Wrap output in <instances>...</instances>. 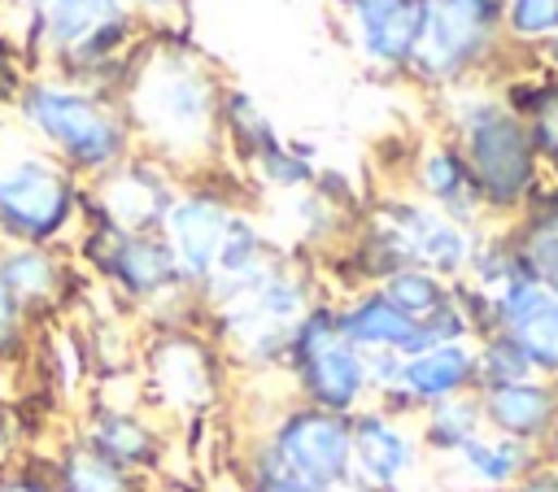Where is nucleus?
Here are the masks:
<instances>
[{
  "instance_id": "obj_1",
  "label": "nucleus",
  "mask_w": 558,
  "mask_h": 492,
  "mask_svg": "<svg viewBox=\"0 0 558 492\" xmlns=\"http://www.w3.org/2000/svg\"><path fill=\"white\" fill-rule=\"evenodd\" d=\"M253 483H305L318 492H344L353 483L349 418L314 409V405L288 409L270 427V435L253 462Z\"/></svg>"
},
{
  "instance_id": "obj_2",
  "label": "nucleus",
  "mask_w": 558,
  "mask_h": 492,
  "mask_svg": "<svg viewBox=\"0 0 558 492\" xmlns=\"http://www.w3.org/2000/svg\"><path fill=\"white\" fill-rule=\"evenodd\" d=\"M283 361L292 366L301 405L353 418L357 405L371 396L362 353L340 335L336 309H327V305H310V313L296 322V331L288 340Z\"/></svg>"
},
{
  "instance_id": "obj_3",
  "label": "nucleus",
  "mask_w": 558,
  "mask_h": 492,
  "mask_svg": "<svg viewBox=\"0 0 558 492\" xmlns=\"http://www.w3.org/2000/svg\"><path fill=\"white\" fill-rule=\"evenodd\" d=\"M70 213L74 187L52 161L22 157L13 165H0V235L9 244L44 248L70 226Z\"/></svg>"
},
{
  "instance_id": "obj_4",
  "label": "nucleus",
  "mask_w": 558,
  "mask_h": 492,
  "mask_svg": "<svg viewBox=\"0 0 558 492\" xmlns=\"http://www.w3.org/2000/svg\"><path fill=\"white\" fill-rule=\"evenodd\" d=\"M92 266L126 296L135 300H148V296H166L174 287H183V274L174 266V253L161 235H126V231H113L105 222L92 226V235L83 239Z\"/></svg>"
},
{
  "instance_id": "obj_5",
  "label": "nucleus",
  "mask_w": 558,
  "mask_h": 492,
  "mask_svg": "<svg viewBox=\"0 0 558 492\" xmlns=\"http://www.w3.org/2000/svg\"><path fill=\"white\" fill-rule=\"evenodd\" d=\"M493 309L497 331H506L523 348L532 374L558 383V296L545 292L527 270H514L493 292Z\"/></svg>"
},
{
  "instance_id": "obj_6",
  "label": "nucleus",
  "mask_w": 558,
  "mask_h": 492,
  "mask_svg": "<svg viewBox=\"0 0 558 492\" xmlns=\"http://www.w3.org/2000/svg\"><path fill=\"white\" fill-rule=\"evenodd\" d=\"M388 405V414H410V409H432L440 401H453V396H475V348L466 340L458 344H432L414 357L401 361L397 370V383L379 392Z\"/></svg>"
},
{
  "instance_id": "obj_7",
  "label": "nucleus",
  "mask_w": 558,
  "mask_h": 492,
  "mask_svg": "<svg viewBox=\"0 0 558 492\" xmlns=\"http://www.w3.org/2000/svg\"><path fill=\"white\" fill-rule=\"evenodd\" d=\"M462 161L484 205H514L532 192V144L506 118L480 122L471 131V148Z\"/></svg>"
},
{
  "instance_id": "obj_8",
  "label": "nucleus",
  "mask_w": 558,
  "mask_h": 492,
  "mask_svg": "<svg viewBox=\"0 0 558 492\" xmlns=\"http://www.w3.org/2000/svg\"><path fill=\"white\" fill-rule=\"evenodd\" d=\"M349 431H353V479L375 492H401L423 448L414 431L388 409H357L349 418Z\"/></svg>"
},
{
  "instance_id": "obj_9",
  "label": "nucleus",
  "mask_w": 558,
  "mask_h": 492,
  "mask_svg": "<svg viewBox=\"0 0 558 492\" xmlns=\"http://www.w3.org/2000/svg\"><path fill=\"white\" fill-rule=\"evenodd\" d=\"M35 126L78 165H109L122 152V131L92 104L74 100V96H52L39 91L31 104Z\"/></svg>"
},
{
  "instance_id": "obj_10",
  "label": "nucleus",
  "mask_w": 558,
  "mask_h": 492,
  "mask_svg": "<svg viewBox=\"0 0 558 492\" xmlns=\"http://www.w3.org/2000/svg\"><path fill=\"white\" fill-rule=\"evenodd\" d=\"M231 218L235 213L222 200H214V196H174V205L166 213V226H161V239L170 244L174 266H179L187 287L192 283L205 287Z\"/></svg>"
},
{
  "instance_id": "obj_11",
  "label": "nucleus",
  "mask_w": 558,
  "mask_h": 492,
  "mask_svg": "<svg viewBox=\"0 0 558 492\" xmlns=\"http://www.w3.org/2000/svg\"><path fill=\"white\" fill-rule=\"evenodd\" d=\"M480 401V418L493 435L519 440V444H545V435L558 422V383L554 379H519V383H501V388H484L475 392Z\"/></svg>"
},
{
  "instance_id": "obj_12",
  "label": "nucleus",
  "mask_w": 558,
  "mask_h": 492,
  "mask_svg": "<svg viewBox=\"0 0 558 492\" xmlns=\"http://www.w3.org/2000/svg\"><path fill=\"white\" fill-rule=\"evenodd\" d=\"M336 327L340 335L357 348V353H397V357H414L427 348L423 340V327L401 313L379 287H366L357 292L349 305L336 309Z\"/></svg>"
},
{
  "instance_id": "obj_13",
  "label": "nucleus",
  "mask_w": 558,
  "mask_h": 492,
  "mask_svg": "<svg viewBox=\"0 0 558 492\" xmlns=\"http://www.w3.org/2000/svg\"><path fill=\"white\" fill-rule=\"evenodd\" d=\"M83 448H92L96 457H105L109 466L126 470V475H140V470H153L161 462V440L157 431L126 414V409H96L87 422H83Z\"/></svg>"
},
{
  "instance_id": "obj_14",
  "label": "nucleus",
  "mask_w": 558,
  "mask_h": 492,
  "mask_svg": "<svg viewBox=\"0 0 558 492\" xmlns=\"http://www.w3.org/2000/svg\"><path fill=\"white\" fill-rule=\"evenodd\" d=\"M148 366H153V392L161 405L196 409L214 396L209 357L201 344H192V335H161Z\"/></svg>"
},
{
  "instance_id": "obj_15",
  "label": "nucleus",
  "mask_w": 558,
  "mask_h": 492,
  "mask_svg": "<svg viewBox=\"0 0 558 492\" xmlns=\"http://www.w3.org/2000/svg\"><path fill=\"white\" fill-rule=\"evenodd\" d=\"M541 462V453L532 444H519V440H506V435H493V431H480L471 444H462L458 453V466L462 475L484 488V492H506L510 483H519L532 466Z\"/></svg>"
},
{
  "instance_id": "obj_16",
  "label": "nucleus",
  "mask_w": 558,
  "mask_h": 492,
  "mask_svg": "<svg viewBox=\"0 0 558 492\" xmlns=\"http://www.w3.org/2000/svg\"><path fill=\"white\" fill-rule=\"evenodd\" d=\"M484 13H488L484 0H432L427 13H423V22H427V57L436 65L458 61L475 44V35L484 26Z\"/></svg>"
},
{
  "instance_id": "obj_17",
  "label": "nucleus",
  "mask_w": 558,
  "mask_h": 492,
  "mask_svg": "<svg viewBox=\"0 0 558 492\" xmlns=\"http://www.w3.org/2000/svg\"><path fill=\"white\" fill-rule=\"evenodd\" d=\"M0 279L9 283V292L22 300V309L31 313L35 305H48L61 287V266L48 248L35 244H4L0 248Z\"/></svg>"
},
{
  "instance_id": "obj_18",
  "label": "nucleus",
  "mask_w": 558,
  "mask_h": 492,
  "mask_svg": "<svg viewBox=\"0 0 558 492\" xmlns=\"http://www.w3.org/2000/svg\"><path fill=\"white\" fill-rule=\"evenodd\" d=\"M480 431H484L480 401L475 396H453V401H440L423 414V440L418 444L436 457H458L462 444H471Z\"/></svg>"
},
{
  "instance_id": "obj_19",
  "label": "nucleus",
  "mask_w": 558,
  "mask_h": 492,
  "mask_svg": "<svg viewBox=\"0 0 558 492\" xmlns=\"http://www.w3.org/2000/svg\"><path fill=\"white\" fill-rule=\"evenodd\" d=\"M52 483L61 492H144V483L118 466H109L105 457H96L83 444H70L57 462H52Z\"/></svg>"
},
{
  "instance_id": "obj_20",
  "label": "nucleus",
  "mask_w": 558,
  "mask_h": 492,
  "mask_svg": "<svg viewBox=\"0 0 558 492\" xmlns=\"http://www.w3.org/2000/svg\"><path fill=\"white\" fill-rule=\"evenodd\" d=\"M362 26L379 52H405L423 26V13L418 0H362Z\"/></svg>"
},
{
  "instance_id": "obj_21",
  "label": "nucleus",
  "mask_w": 558,
  "mask_h": 492,
  "mask_svg": "<svg viewBox=\"0 0 558 492\" xmlns=\"http://www.w3.org/2000/svg\"><path fill=\"white\" fill-rule=\"evenodd\" d=\"M379 292H384L401 313H410L414 322L432 318V313L449 300V283H445L440 274H432V270H418V266L392 270V274L379 283Z\"/></svg>"
},
{
  "instance_id": "obj_22",
  "label": "nucleus",
  "mask_w": 558,
  "mask_h": 492,
  "mask_svg": "<svg viewBox=\"0 0 558 492\" xmlns=\"http://www.w3.org/2000/svg\"><path fill=\"white\" fill-rule=\"evenodd\" d=\"M519 379H532V366H527L523 348L506 331L484 335L475 344V392L501 388V383H519Z\"/></svg>"
},
{
  "instance_id": "obj_23",
  "label": "nucleus",
  "mask_w": 558,
  "mask_h": 492,
  "mask_svg": "<svg viewBox=\"0 0 558 492\" xmlns=\"http://www.w3.org/2000/svg\"><path fill=\"white\" fill-rule=\"evenodd\" d=\"M514 248H519L523 270H527L545 292L558 296V209H554V213H536L532 231H527L523 244H514Z\"/></svg>"
},
{
  "instance_id": "obj_24",
  "label": "nucleus",
  "mask_w": 558,
  "mask_h": 492,
  "mask_svg": "<svg viewBox=\"0 0 558 492\" xmlns=\"http://www.w3.org/2000/svg\"><path fill=\"white\" fill-rule=\"evenodd\" d=\"M105 13H109V0H57V4H52V26H57V35L70 39V35H78V30L100 26Z\"/></svg>"
},
{
  "instance_id": "obj_25",
  "label": "nucleus",
  "mask_w": 558,
  "mask_h": 492,
  "mask_svg": "<svg viewBox=\"0 0 558 492\" xmlns=\"http://www.w3.org/2000/svg\"><path fill=\"white\" fill-rule=\"evenodd\" d=\"M22 327H26V309H22V300L9 292V283L0 279V357L17 353V344H22Z\"/></svg>"
},
{
  "instance_id": "obj_26",
  "label": "nucleus",
  "mask_w": 558,
  "mask_h": 492,
  "mask_svg": "<svg viewBox=\"0 0 558 492\" xmlns=\"http://www.w3.org/2000/svg\"><path fill=\"white\" fill-rule=\"evenodd\" d=\"M514 26L519 30L558 26V0H514Z\"/></svg>"
},
{
  "instance_id": "obj_27",
  "label": "nucleus",
  "mask_w": 558,
  "mask_h": 492,
  "mask_svg": "<svg viewBox=\"0 0 558 492\" xmlns=\"http://www.w3.org/2000/svg\"><path fill=\"white\" fill-rule=\"evenodd\" d=\"M536 148L549 161H558V91L545 104H536Z\"/></svg>"
},
{
  "instance_id": "obj_28",
  "label": "nucleus",
  "mask_w": 558,
  "mask_h": 492,
  "mask_svg": "<svg viewBox=\"0 0 558 492\" xmlns=\"http://www.w3.org/2000/svg\"><path fill=\"white\" fill-rule=\"evenodd\" d=\"M506 492H558V470L549 462H536L519 483H510Z\"/></svg>"
},
{
  "instance_id": "obj_29",
  "label": "nucleus",
  "mask_w": 558,
  "mask_h": 492,
  "mask_svg": "<svg viewBox=\"0 0 558 492\" xmlns=\"http://www.w3.org/2000/svg\"><path fill=\"white\" fill-rule=\"evenodd\" d=\"M9 483H13V492H61V488L52 483V470H48V479H31V475H13Z\"/></svg>"
},
{
  "instance_id": "obj_30",
  "label": "nucleus",
  "mask_w": 558,
  "mask_h": 492,
  "mask_svg": "<svg viewBox=\"0 0 558 492\" xmlns=\"http://www.w3.org/2000/svg\"><path fill=\"white\" fill-rule=\"evenodd\" d=\"M244 492H318V488H305V483H253Z\"/></svg>"
},
{
  "instance_id": "obj_31",
  "label": "nucleus",
  "mask_w": 558,
  "mask_h": 492,
  "mask_svg": "<svg viewBox=\"0 0 558 492\" xmlns=\"http://www.w3.org/2000/svg\"><path fill=\"white\" fill-rule=\"evenodd\" d=\"M541 462H549V466L558 470V422H554V431L545 435V457H541Z\"/></svg>"
},
{
  "instance_id": "obj_32",
  "label": "nucleus",
  "mask_w": 558,
  "mask_h": 492,
  "mask_svg": "<svg viewBox=\"0 0 558 492\" xmlns=\"http://www.w3.org/2000/svg\"><path fill=\"white\" fill-rule=\"evenodd\" d=\"M0 492H13V483H9V479H0Z\"/></svg>"
}]
</instances>
